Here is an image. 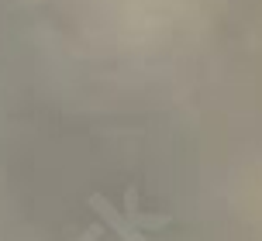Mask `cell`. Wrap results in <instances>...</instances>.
<instances>
[{
	"instance_id": "cell-3",
	"label": "cell",
	"mask_w": 262,
	"mask_h": 241,
	"mask_svg": "<svg viewBox=\"0 0 262 241\" xmlns=\"http://www.w3.org/2000/svg\"><path fill=\"white\" fill-rule=\"evenodd\" d=\"M100 234H104V224H90V228L79 234V241H97Z\"/></svg>"
},
{
	"instance_id": "cell-1",
	"label": "cell",
	"mask_w": 262,
	"mask_h": 241,
	"mask_svg": "<svg viewBox=\"0 0 262 241\" xmlns=\"http://www.w3.org/2000/svg\"><path fill=\"white\" fill-rule=\"evenodd\" d=\"M86 203H90L93 214L100 217V224H104V228H111L121 241H145V231L131 228L128 221H124V214H121L118 207H111V200H107L100 189H97V193H90V197H86Z\"/></svg>"
},
{
	"instance_id": "cell-2",
	"label": "cell",
	"mask_w": 262,
	"mask_h": 241,
	"mask_svg": "<svg viewBox=\"0 0 262 241\" xmlns=\"http://www.w3.org/2000/svg\"><path fill=\"white\" fill-rule=\"evenodd\" d=\"M121 214H124V221H128L131 228H138V231H162V228L172 224L169 214H145L142 207H138V189H135V183L124 189V207H121Z\"/></svg>"
}]
</instances>
